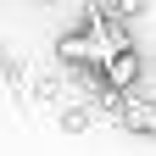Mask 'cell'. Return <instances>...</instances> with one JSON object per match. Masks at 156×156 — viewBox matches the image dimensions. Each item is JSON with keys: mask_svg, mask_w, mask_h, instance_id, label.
<instances>
[{"mask_svg": "<svg viewBox=\"0 0 156 156\" xmlns=\"http://www.w3.org/2000/svg\"><path fill=\"white\" fill-rule=\"evenodd\" d=\"M101 73H106V89H134V84H140V56H134V45L117 50V56H106Z\"/></svg>", "mask_w": 156, "mask_h": 156, "instance_id": "1", "label": "cell"}, {"mask_svg": "<svg viewBox=\"0 0 156 156\" xmlns=\"http://www.w3.org/2000/svg\"><path fill=\"white\" fill-rule=\"evenodd\" d=\"M145 11V0H117V17H140Z\"/></svg>", "mask_w": 156, "mask_h": 156, "instance_id": "2", "label": "cell"}]
</instances>
